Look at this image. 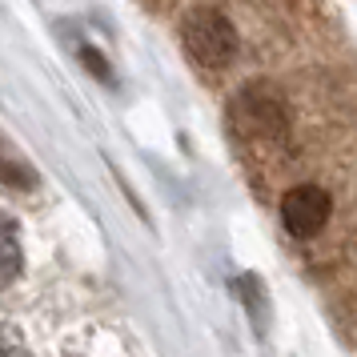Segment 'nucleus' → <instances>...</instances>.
Returning a JSON list of instances; mask_svg holds the SVG:
<instances>
[{"label": "nucleus", "instance_id": "0eeeda50", "mask_svg": "<svg viewBox=\"0 0 357 357\" xmlns=\"http://www.w3.org/2000/svg\"><path fill=\"white\" fill-rule=\"evenodd\" d=\"M0 357H29V345H24L20 333L8 329V325H0Z\"/></svg>", "mask_w": 357, "mask_h": 357}, {"label": "nucleus", "instance_id": "f257e3e1", "mask_svg": "<svg viewBox=\"0 0 357 357\" xmlns=\"http://www.w3.org/2000/svg\"><path fill=\"white\" fill-rule=\"evenodd\" d=\"M289 125L293 121L289 109H285V97L273 84H245L229 100V129L237 132L245 145L281 149L289 141Z\"/></svg>", "mask_w": 357, "mask_h": 357}, {"label": "nucleus", "instance_id": "7ed1b4c3", "mask_svg": "<svg viewBox=\"0 0 357 357\" xmlns=\"http://www.w3.org/2000/svg\"><path fill=\"white\" fill-rule=\"evenodd\" d=\"M281 221L285 233L297 241H309L325 233V225L333 221V197L321 185H293L289 193L281 197Z\"/></svg>", "mask_w": 357, "mask_h": 357}, {"label": "nucleus", "instance_id": "f03ea898", "mask_svg": "<svg viewBox=\"0 0 357 357\" xmlns=\"http://www.w3.org/2000/svg\"><path fill=\"white\" fill-rule=\"evenodd\" d=\"M181 45H185V52L193 56L197 65L221 68L237 56V29H233V20L221 8L201 4L181 24Z\"/></svg>", "mask_w": 357, "mask_h": 357}, {"label": "nucleus", "instance_id": "39448f33", "mask_svg": "<svg viewBox=\"0 0 357 357\" xmlns=\"http://www.w3.org/2000/svg\"><path fill=\"white\" fill-rule=\"evenodd\" d=\"M0 185H4V189H17V193H29V189H36L33 165L24 161V157H20V153L8 145L4 137H0Z\"/></svg>", "mask_w": 357, "mask_h": 357}, {"label": "nucleus", "instance_id": "423d86ee", "mask_svg": "<svg viewBox=\"0 0 357 357\" xmlns=\"http://www.w3.org/2000/svg\"><path fill=\"white\" fill-rule=\"evenodd\" d=\"M81 61L89 65V73H93V77H100L105 84H113V68H109V61H105V56H100L97 49H89V45H81Z\"/></svg>", "mask_w": 357, "mask_h": 357}, {"label": "nucleus", "instance_id": "6e6552de", "mask_svg": "<svg viewBox=\"0 0 357 357\" xmlns=\"http://www.w3.org/2000/svg\"><path fill=\"white\" fill-rule=\"evenodd\" d=\"M149 8H165V4H169V0H145Z\"/></svg>", "mask_w": 357, "mask_h": 357}, {"label": "nucleus", "instance_id": "20e7f679", "mask_svg": "<svg viewBox=\"0 0 357 357\" xmlns=\"http://www.w3.org/2000/svg\"><path fill=\"white\" fill-rule=\"evenodd\" d=\"M24 269V253H20V237L8 213H0V289H8Z\"/></svg>", "mask_w": 357, "mask_h": 357}]
</instances>
